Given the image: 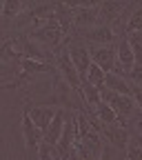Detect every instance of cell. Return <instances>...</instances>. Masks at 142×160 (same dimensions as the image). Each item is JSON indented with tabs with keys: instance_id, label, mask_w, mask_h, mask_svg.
I'll return each mask as SVG.
<instances>
[{
	"instance_id": "d6986e66",
	"label": "cell",
	"mask_w": 142,
	"mask_h": 160,
	"mask_svg": "<svg viewBox=\"0 0 142 160\" xmlns=\"http://www.w3.org/2000/svg\"><path fill=\"white\" fill-rule=\"evenodd\" d=\"M105 76H107V73H105L102 69L91 62V67H89V71H87V76H85L82 82H89V85H93V87H98V89H102V87H105Z\"/></svg>"
},
{
	"instance_id": "7402d4cb",
	"label": "cell",
	"mask_w": 142,
	"mask_h": 160,
	"mask_svg": "<svg viewBox=\"0 0 142 160\" xmlns=\"http://www.w3.org/2000/svg\"><path fill=\"white\" fill-rule=\"evenodd\" d=\"M127 78L133 82V87H140V89H142V67H138V65H135V67H133V71H131Z\"/></svg>"
},
{
	"instance_id": "5b68a950",
	"label": "cell",
	"mask_w": 142,
	"mask_h": 160,
	"mask_svg": "<svg viewBox=\"0 0 142 160\" xmlns=\"http://www.w3.org/2000/svg\"><path fill=\"white\" fill-rule=\"evenodd\" d=\"M69 16L73 27H95L98 25V16H100V2L95 5H69Z\"/></svg>"
},
{
	"instance_id": "9c48e42d",
	"label": "cell",
	"mask_w": 142,
	"mask_h": 160,
	"mask_svg": "<svg viewBox=\"0 0 142 160\" xmlns=\"http://www.w3.org/2000/svg\"><path fill=\"white\" fill-rule=\"evenodd\" d=\"M115 47H118V76L127 78L135 67V56H133V49L129 42V36H120Z\"/></svg>"
},
{
	"instance_id": "ba28073f",
	"label": "cell",
	"mask_w": 142,
	"mask_h": 160,
	"mask_svg": "<svg viewBox=\"0 0 142 160\" xmlns=\"http://www.w3.org/2000/svg\"><path fill=\"white\" fill-rule=\"evenodd\" d=\"M25 58V36H11L0 42V60L20 62Z\"/></svg>"
},
{
	"instance_id": "44dd1931",
	"label": "cell",
	"mask_w": 142,
	"mask_h": 160,
	"mask_svg": "<svg viewBox=\"0 0 142 160\" xmlns=\"http://www.w3.org/2000/svg\"><path fill=\"white\" fill-rule=\"evenodd\" d=\"M129 42H131V49H133V56H135V65L142 67V33H131Z\"/></svg>"
},
{
	"instance_id": "d4e9b609",
	"label": "cell",
	"mask_w": 142,
	"mask_h": 160,
	"mask_svg": "<svg viewBox=\"0 0 142 160\" xmlns=\"http://www.w3.org/2000/svg\"><path fill=\"white\" fill-rule=\"evenodd\" d=\"M122 160H127V156H125V158H122Z\"/></svg>"
},
{
	"instance_id": "30bf717a",
	"label": "cell",
	"mask_w": 142,
	"mask_h": 160,
	"mask_svg": "<svg viewBox=\"0 0 142 160\" xmlns=\"http://www.w3.org/2000/svg\"><path fill=\"white\" fill-rule=\"evenodd\" d=\"M67 51H69V58H71V62H73L80 80H85V76H87V71L91 67V49H87L85 42H76V45H69Z\"/></svg>"
},
{
	"instance_id": "8fae6325",
	"label": "cell",
	"mask_w": 142,
	"mask_h": 160,
	"mask_svg": "<svg viewBox=\"0 0 142 160\" xmlns=\"http://www.w3.org/2000/svg\"><path fill=\"white\" fill-rule=\"evenodd\" d=\"M25 109H27L29 118L36 122V127L42 131V133L49 129V125L53 122V118H56V113H58V109H56V107H47V105H31V102H27V105H25Z\"/></svg>"
},
{
	"instance_id": "9a60e30c",
	"label": "cell",
	"mask_w": 142,
	"mask_h": 160,
	"mask_svg": "<svg viewBox=\"0 0 142 160\" xmlns=\"http://www.w3.org/2000/svg\"><path fill=\"white\" fill-rule=\"evenodd\" d=\"M105 87H107L109 91L122 93V96H131V93H133V85L129 82V78L118 76V73H107V76H105Z\"/></svg>"
},
{
	"instance_id": "52a82bcc",
	"label": "cell",
	"mask_w": 142,
	"mask_h": 160,
	"mask_svg": "<svg viewBox=\"0 0 142 160\" xmlns=\"http://www.w3.org/2000/svg\"><path fill=\"white\" fill-rule=\"evenodd\" d=\"M22 136H25V147H27V153H38L40 145L45 142V133L36 127V122L29 118L27 109H22Z\"/></svg>"
},
{
	"instance_id": "4fadbf2b",
	"label": "cell",
	"mask_w": 142,
	"mask_h": 160,
	"mask_svg": "<svg viewBox=\"0 0 142 160\" xmlns=\"http://www.w3.org/2000/svg\"><path fill=\"white\" fill-rule=\"evenodd\" d=\"M85 38L98 47H107V45H113L120 36L115 33V27H111V25H95V27L87 29Z\"/></svg>"
},
{
	"instance_id": "5bb4252c",
	"label": "cell",
	"mask_w": 142,
	"mask_h": 160,
	"mask_svg": "<svg viewBox=\"0 0 142 160\" xmlns=\"http://www.w3.org/2000/svg\"><path fill=\"white\" fill-rule=\"evenodd\" d=\"M65 127H67V111L65 109H58L53 122L45 131V145H49V147L56 149V145L60 142V138H62V133H65Z\"/></svg>"
},
{
	"instance_id": "8992f818",
	"label": "cell",
	"mask_w": 142,
	"mask_h": 160,
	"mask_svg": "<svg viewBox=\"0 0 142 160\" xmlns=\"http://www.w3.org/2000/svg\"><path fill=\"white\" fill-rule=\"evenodd\" d=\"M91 62L98 65L105 73H118V47H93L91 49Z\"/></svg>"
},
{
	"instance_id": "277c9868",
	"label": "cell",
	"mask_w": 142,
	"mask_h": 160,
	"mask_svg": "<svg viewBox=\"0 0 142 160\" xmlns=\"http://www.w3.org/2000/svg\"><path fill=\"white\" fill-rule=\"evenodd\" d=\"M18 67H20V71H18L16 80H13L11 85H7V87H20V85H25L33 73H53V76H56V67H53L51 62H45V60L22 58V60L18 62Z\"/></svg>"
},
{
	"instance_id": "6da1fadb",
	"label": "cell",
	"mask_w": 142,
	"mask_h": 160,
	"mask_svg": "<svg viewBox=\"0 0 142 160\" xmlns=\"http://www.w3.org/2000/svg\"><path fill=\"white\" fill-rule=\"evenodd\" d=\"M65 36H67V33L62 31V27H60L56 13H53L51 18L42 20V22L33 25V29H31V33H29V38L33 40V42L45 45L47 49H58L60 45H62Z\"/></svg>"
},
{
	"instance_id": "ffe728a7",
	"label": "cell",
	"mask_w": 142,
	"mask_h": 160,
	"mask_svg": "<svg viewBox=\"0 0 142 160\" xmlns=\"http://www.w3.org/2000/svg\"><path fill=\"white\" fill-rule=\"evenodd\" d=\"M125 153H127V160H142V136L131 133L129 147H127Z\"/></svg>"
},
{
	"instance_id": "ac0fdd59",
	"label": "cell",
	"mask_w": 142,
	"mask_h": 160,
	"mask_svg": "<svg viewBox=\"0 0 142 160\" xmlns=\"http://www.w3.org/2000/svg\"><path fill=\"white\" fill-rule=\"evenodd\" d=\"M98 120H100V122H102V125H118L120 122V118H118V113L107 105V102H102V105H100V107H95L93 111H91Z\"/></svg>"
},
{
	"instance_id": "603a6c76",
	"label": "cell",
	"mask_w": 142,
	"mask_h": 160,
	"mask_svg": "<svg viewBox=\"0 0 142 160\" xmlns=\"http://www.w3.org/2000/svg\"><path fill=\"white\" fill-rule=\"evenodd\" d=\"M131 98H133V102H135L138 111H142V89H140V87H133V93H131Z\"/></svg>"
},
{
	"instance_id": "e0dca14e",
	"label": "cell",
	"mask_w": 142,
	"mask_h": 160,
	"mask_svg": "<svg viewBox=\"0 0 142 160\" xmlns=\"http://www.w3.org/2000/svg\"><path fill=\"white\" fill-rule=\"evenodd\" d=\"M25 11H29V5L25 2H20V0H7V2L0 7V13H2V18H18V16H22Z\"/></svg>"
},
{
	"instance_id": "2e32d148",
	"label": "cell",
	"mask_w": 142,
	"mask_h": 160,
	"mask_svg": "<svg viewBox=\"0 0 142 160\" xmlns=\"http://www.w3.org/2000/svg\"><path fill=\"white\" fill-rule=\"evenodd\" d=\"M142 33V5H131L127 22H125V36Z\"/></svg>"
},
{
	"instance_id": "cb8c5ba5",
	"label": "cell",
	"mask_w": 142,
	"mask_h": 160,
	"mask_svg": "<svg viewBox=\"0 0 142 160\" xmlns=\"http://www.w3.org/2000/svg\"><path fill=\"white\" fill-rule=\"evenodd\" d=\"M135 131H138V136H142V118L135 120Z\"/></svg>"
},
{
	"instance_id": "3957f363",
	"label": "cell",
	"mask_w": 142,
	"mask_h": 160,
	"mask_svg": "<svg viewBox=\"0 0 142 160\" xmlns=\"http://www.w3.org/2000/svg\"><path fill=\"white\" fill-rule=\"evenodd\" d=\"M53 67H56L58 76L62 78L65 82L78 93V98H80V87H82V80H80V76H78V71H76V67H73V62H71L67 47L60 49V51L53 56ZM80 105H82V102H80Z\"/></svg>"
},
{
	"instance_id": "7c38bea8",
	"label": "cell",
	"mask_w": 142,
	"mask_h": 160,
	"mask_svg": "<svg viewBox=\"0 0 142 160\" xmlns=\"http://www.w3.org/2000/svg\"><path fill=\"white\" fill-rule=\"evenodd\" d=\"M102 138H107V142H111L115 149L120 151H127L129 147V140H131V133L127 131L125 125H102V133H100Z\"/></svg>"
},
{
	"instance_id": "7a4b0ae2",
	"label": "cell",
	"mask_w": 142,
	"mask_h": 160,
	"mask_svg": "<svg viewBox=\"0 0 142 160\" xmlns=\"http://www.w3.org/2000/svg\"><path fill=\"white\" fill-rule=\"evenodd\" d=\"M100 91H102V102H107V105L118 113L120 125H127V120H131L133 113L138 111L133 98H131V96H122V93H115V91H109L107 87H102Z\"/></svg>"
}]
</instances>
